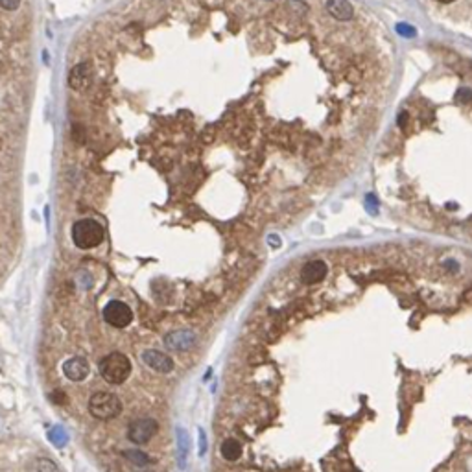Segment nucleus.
<instances>
[{
    "label": "nucleus",
    "mask_w": 472,
    "mask_h": 472,
    "mask_svg": "<svg viewBox=\"0 0 472 472\" xmlns=\"http://www.w3.org/2000/svg\"><path fill=\"white\" fill-rule=\"evenodd\" d=\"M100 374L107 384L120 386L131 374V362L122 352H111L100 362Z\"/></svg>",
    "instance_id": "f257e3e1"
},
{
    "label": "nucleus",
    "mask_w": 472,
    "mask_h": 472,
    "mask_svg": "<svg viewBox=\"0 0 472 472\" xmlns=\"http://www.w3.org/2000/svg\"><path fill=\"white\" fill-rule=\"evenodd\" d=\"M104 227L94 220H80L72 225V242L80 249L98 248L104 242Z\"/></svg>",
    "instance_id": "f03ea898"
},
{
    "label": "nucleus",
    "mask_w": 472,
    "mask_h": 472,
    "mask_svg": "<svg viewBox=\"0 0 472 472\" xmlns=\"http://www.w3.org/2000/svg\"><path fill=\"white\" fill-rule=\"evenodd\" d=\"M88 412L92 417L100 420H109L114 419L122 413V402L114 393L109 391H98L90 396L88 400Z\"/></svg>",
    "instance_id": "7ed1b4c3"
},
{
    "label": "nucleus",
    "mask_w": 472,
    "mask_h": 472,
    "mask_svg": "<svg viewBox=\"0 0 472 472\" xmlns=\"http://www.w3.org/2000/svg\"><path fill=\"white\" fill-rule=\"evenodd\" d=\"M104 319L114 328H126L133 321V310L124 301L112 299L104 308Z\"/></svg>",
    "instance_id": "20e7f679"
},
{
    "label": "nucleus",
    "mask_w": 472,
    "mask_h": 472,
    "mask_svg": "<svg viewBox=\"0 0 472 472\" xmlns=\"http://www.w3.org/2000/svg\"><path fill=\"white\" fill-rule=\"evenodd\" d=\"M157 420L152 419V417H142V419L133 420L130 424V430H128V439L135 444H146L152 437L157 434Z\"/></svg>",
    "instance_id": "39448f33"
},
{
    "label": "nucleus",
    "mask_w": 472,
    "mask_h": 472,
    "mask_svg": "<svg viewBox=\"0 0 472 472\" xmlns=\"http://www.w3.org/2000/svg\"><path fill=\"white\" fill-rule=\"evenodd\" d=\"M142 362L146 364L150 369H154L157 372H162V374H168V372L174 371V360H172L168 354L160 352V350H155V348H148L142 352Z\"/></svg>",
    "instance_id": "423d86ee"
},
{
    "label": "nucleus",
    "mask_w": 472,
    "mask_h": 472,
    "mask_svg": "<svg viewBox=\"0 0 472 472\" xmlns=\"http://www.w3.org/2000/svg\"><path fill=\"white\" fill-rule=\"evenodd\" d=\"M90 83H92V68H90L88 63H80L68 74V85L78 92L87 90L90 87Z\"/></svg>",
    "instance_id": "0eeeda50"
},
{
    "label": "nucleus",
    "mask_w": 472,
    "mask_h": 472,
    "mask_svg": "<svg viewBox=\"0 0 472 472\" xmlns=\"http://www.w3.org/2000/svg\"><path fill=\"white\" fill-rule=\"evenodd\" d=\"M63 372L72 382H82L88 376V362L83 356H74L63 364Z\"/></svg>",
    "instance_id": "6e6552de"
},
{
    "label": "nucleus",
    "mask_w": 472,
    "mask_h": 472,
    "mask_svg": "<svg viewBox=\"0 0 472 472\" xmlns=\"http://www.w3.org/2000/svg\"><path fill=\"white\" fill-rule=\"evenodd\" d=\"M194 343L196 334L192 330H174L164 338V345L170 350H188Z\"/></svg>",
    "instance_id": "1a4fd4ad"
},
{
    "label": "nucleus",
    "mask_w": 472,
    "mask_h": 472,
    "mask_svg": "<svg viewBox=\"0 0 472 472\" xmlns=\"http://www.w3.org/2000/svg\"><path fill=\"white\" fill-rule=\"evenodd\" d=\"M328 275V266L324 264L323 260H310L302 266L301 270V278L306 284H316L319 280H323Z\"/></svg>",
    "instance_id": "9d476101"
},
{
    "label": "nucleus",
    "mask_w": 472,
    "mask_h": 472,
    "mask_svg": "<svg viewBox=\"0 0 472 472\" xmlns=\"http://www.w3.org/2000/svg\"><path fill=\"white\" fill-rule=\"evenodd\" d=\"M326 12L336 20H350L354 15V8L348 0H326Z\"/></svg>",
    "instance_id": "9b49d317"
},
{
    "label": "nucleus",
    "mask_w": 472,
    "mask_h": 472,
    "mask_svg": "<svg viewBox=\"0 0 472 472\" xmlns=\"http://www.w3.org/2000/svg\"><path fill=\"white\" fill-rule=\"evenodd\" d=\"M176 437H177V463H179L181 468H184V465H186V458H188V448H190L188 434H186L184 428L177 426Z\"/></svg>",
    "instance_id": "f8f14e48"
},
{
    "label": "nucleus",
    "mask_w": 472,
    "mask_h": 472,
    "mask_svg": "<svg viewBox=\"0 0 472 472\" xmlns=\"http://www.w3.org/2000/svg\"><path fill=\"white\" fill-rule=\"evenodd\" d=\"M222 458H225L227 461H236L240 456H242V444L236 441V439H227V441L222 444Z\"/></svg>",
    "instance_id": "ddd939ff"
},
{
    "label": "nucleus",
    "mask_w": 472,
    "mask_h": 472,
    "mask_svg": "<svg viewBox=\"0 0 472 472\" xmlns=\"http://www.w3.org/2000/svg\"><path fill=\"white\" fill-rule=\"evenodd\" d=\"M124 458L136 466H146L154 463V460H150V456L140 452V450H124Z\"/></svg>",
    "instance_id": "4468645a"
},
{
    "label": "nucleus",
    "mask_w": 472,
    "mask_h": 472,
    "mask_svg": "<svg viewBox=\"0 0 472 472\" xmlns=\"http://www.w3.org/2000/svg\"><path fill=\"white\" fill-rule=\"evenodd\" d=\"M48 439H50L58 448H63L66 442H68V434H66V430L63 426H56V428H52V430L48 432Z\"/></svg>",
    "instance_id": "2eb2a0df"
},
{
    "label": "nucleus",
    "mask_w": 472,
    "mask_h": 472,
    "mask_svg": "<svg viewBox=\"0 0 472 472\" xmlns=\"http://www.w3.org/2000/svg\"><path fill=\"white\" fill-rule=\"evenodd\" d=\"M36 472H58V466H56L54 461L46 460V458H41V460H37L36 463Z\"/></svg>",
    "instance_id": "dca6fc26"
},
{
    "label": "nucleus",
    "mask_w": 472,
    "mask_h": 472,
    "mask_svg": "<svg viewBox=\"0 0 472 472\" xmlns=\"http://www.w3.org/2000/svg\"><path fill=\"white\" fill-rule=\"evenodd\" d=\"M20 6V0H0V8H4L8 12H13Z\"/></svg>",
    "instance_id": "f3484780"
},
{
    "label": "nucleus",
    "mask_w": 472,
    "mask_h": 472,
    "mask_svg": "<svg viewBox=\"0 0 472 472\" xmlns=\"http://www.w3.org/2000/svg\"><path fill=\"white\" fill-rule=\"evenodd\" d=\"M198 434H200V456H205L206 454V434L203 428H200Z\"/></svg>",
    "instance_id": "a211bd4d"
},
{
    "label": "nucleus",
    "mask_w": 472,
    "mask_h": 472,
    "mask_svg": "<svg viewBox=\"0 0 472 472\" xmlns=\"http://www.w3.org/2000/svg\"><path fill=\"white\" fill-rule=\"evenodd\" d=\"M50 396H52V400L56 402V404H66V400H68L63 391H54Z\"/></svg>",
    "instance_id": "6ab92c4d"
},
{
    "label": "nucleus",
    "mask_w": 472,
    "mask_h": 472,
    "mask_svg": "<svg viewBox=\"0 0 472 472\" xmlns=\"http://www.w3.org/2000/svg\"><path fill=\"white\" fill-rule=\"evenodd\" d=\"M437 2H441V4H450V2H454V0H437Z\"/></svg>",
    "instance_id": "aec40b11"
}]
</instances>
